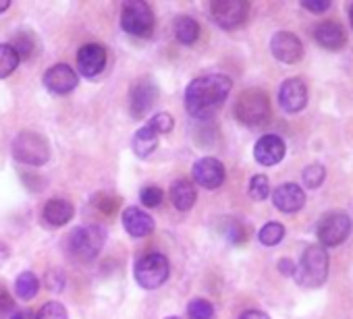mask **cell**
I'll list each match as a JSON object with an SVG mask.
<instances>
[{
	"label": "cell",
	"mask_w": 353,
	"mask_h": 319,
	"mask_svg": "<svg viewBox=\"0 0 353 319\" xmlns=\"http://www.w3.org/2000/svg\"><path fill=\"white\" fill-rule=\"evenodd\" d=\"M158 100V87L150 79H139L131 87V114L133 118H143L154 108Z\"/></svg>",
	"instance_id": "13"
},
{
	"label": "cell",
	"mask_w": 353,
	"mask_h": 319,
	"mask_svg": "<svg viewBox=\"0 0 353 319\" xmlns=\"http://www.w3.org/2000/svg\"><path fill=\"white\" fill-rule=\"evenodd\" d=\"M188 315H190V319H212L214 307L206 298H194L188 305Z\"/></svg>",
	"instance_id": "29"
},
{
	"label": "cell",
	"mask_w": 353,
	"mask_h": 319,
	"mask_svg": "<svg viewBox=\"0 0 353 319\" xmlns=\"http://www.w3.org/2000/svg\"><path fill=\"white\" fill-rule=\"evenodd\" d=\"M148 126L160 137V135H166V133H170L174 129V118L168 112H160V114H156V116H152L148 120Z\"/></svg>",
	"instance_id": "31"
},
{
	"label": "cell",
	"mask_w": 353,
	"mask_h": 319,
	"mask_svg": "<svg viewBox=\"0 0 353 319\" xmlns=\"http://www.w3.org/2000/svg\"><path fill=\"white\" fill-rule=\"evenodd\" d=\"M231 87H233V81L221 73H212V75L194 79L190 83V87L185 89L188 112L196 118L212 116L223 106L227 96L231 94Z\"/></svg>",
	"instance_id": "1"
},
{
	"label": "cell",
	"mask_w": 353,
	"mask_h": 319,
	"mask_svg": "<svg viewBox=\"0 0 353 319\" xmlns=\"http://www.w3.org/2000/svg\"><path fill=\"white\" fill-rule=\"evenodd\" d=\"M36 319H69V315H67V309L59 300H50V302L42 305Z\"/></svg>",
	"instance_id": "32"
},
{
	"label": "cell",
	"mask_w": 353,
	"mask_h": 319,
	"mask_svg": "<svg viewBox=\"0 0 353 319\" xmlns=\"http://www.w3.org/2000/svg\"><path fill=\"white\" fill-rule=\"evenodd\" d=\"M210 11L216 25H221L223 30H235L245 23L250 7L243 0H214Z\"/></svg>",
	"instance_id": "9"
},
{
	"label": "cell",
	"mask_w": 353,
	"mask_h": 319,
	"mask_svg": "<svg viewBox=\"0 0 353 319\" xmlns=\"http://www.w3.org/2000/svg\"><path fill=\"white\" fill-rule=\"evenodd\" d=\"M174 36L181 44H194L200 38V25L194 17H179L174 21Z\"/></svg>",
	"instance_id": "23"
},
{
	"label": "cell",
	"mask_w": 353,
	"mask_h": 319,
	"mask_svg": "<svg viewBox=\"0 0 353 319\" xmlns=\"http://www.w3.org/2000/svg\"><path fill=\"white\" fill-rule=\"evenodd\" d=\"M9 255H11V253H9V247H7L3 241H0V267H3V265L7 263Z\"/></svg>",
	"instance_id": "39"
},
{
	"label": "cell",
	"mask_w": 353,
	"mask_h": 319,
	"mask_svg": "<svg viewBox=\"0 0 353 319\" xmlns=\"http://www.w3.org/2000/svg\"><path fill=\"white\" fill-rule=\"evenodd\" d=\"M168 319H179V317H168Z\"/></svg>",
	"instance_id": "43"
},
{
	"label": "cell",
	"mask_w": 353,
	"mask_h": 319,
	"mask_svg": "<svg viewBox=\"0 0 353 319\" xmlns=\"http://www.w3.org/2000/svg\"><path fill=\"white\" fill-rule=\"evenodd\" d=\"M314 38L326 50H341L347 44V34H345L343 25H339L336 21L318 23L314 30Z\"/></svg>",
	"instance_id": "18"
},
{
	"label": "cell",
	"mask_w": 353,
	"mask_h": 319,
	"mask_svg": "<svg viewBox=\"0 0 353 319\" xmlns=\"http://www.w3.org/2000/svg\"><path fill=\"white\" fill-rule=\"evenodd\" d=\"M19 67V56L9 44H0V79L9 77Z\"/></svg>",
	"instance_id": "27"
},
{
	"label": "cell",
	"mask_w": 353,
	"mask_h": 319,
	"mask_svg": "<svg viewBox=\"0 0 353 319\" xmlns=\"http://www.w3.org/2000/svg\"><path fill=\"white\" fill-rule=\"evenodd\" d=\"M285 141L279 135H264L254 145V157L262 166H276L285 157Z\"/></svg>",
	"instance_id": "14"
},
{
	"label": "cell",
	"mask_w": 353,
	"mask_h": 319,
	"mask_svg": "<svg viewBox=\"0 0 353 319\" xmlns=\"http://www.w3.org/2000/svg\"><path fill=\"white\" fill-rule=\"evenodd\" d=\"M351 232V220L347 214L343 212H330L326 214L318 226H316V234L322 247H336L343 241H347Z\"/></svg>",
	"instance_id": "8"
},
{
	"label": "cell",
	"mask_w": 353,
	"mask_h": 319,
	"mask_svg": "<svg viewBox=\"0 0 353 319\" xmlns=\"http://www.w3.org/2000/svg\"><path fill=\"white\" fill-rule=\"evenodd\" d=\"M131 145H133V151H135L137 157H148V155H152L154 149L158 147V135L145 124V126H141L139 131H135Z\"/></svg>",
	"instance_id": "22"
},
{
	"label": "cell",
	"mask_w": 353,
	"mask_h": 319,
	"mask_svg": "<svg viewBox=\"0 0 353 319\" xmlns=\"http://www.w3.org/2000/svg\"><path fill=\"white\" fill-rule=\"evenodd\" d=\"M75 216V208L67 199H50L44 206V220L50 226H65Z\"/></svg>",
	"instance_id": "21"
},
{
	"label": "cell",
	"mask_w": 353,
	"mask_h": 319,
	"mask_svg": "<svg viewBox=\"0 0 353 319\" xmlns=\"http://www.w3.org/2000/svg\"><path fill=\"white\" fill-rule=\"evenodd\" d=\"M258 239L264 247H274L279 245L283 239H285V226L279 224V222H268L260 228L258 232Z\"/></svg>",
	"instance_id": "26"
},
{
	"label": "cell",
	"mask_w": 353,
	"mask_h": 319,
	"mask_svg": "<svg viewBox=\"0 0 353 319\" xmlns=\"http://www.w3.org/2000/svg\"><path fill=\"white\" fill-rule=\"evenodd\" d=\"M196 187L192 181L188 179H179V181H174L172 187H170V201L172 206L179 210V212H188L194 208L196 204Z\"/></svg>",
	"instance_id": "20"
},
{
	"label": "cell",
	"mask_w": 353,
	"mask_h": 319,
	"mask_svg": "<svg viewBox=\"0 0 353 319\" xmlns=\"http://www.w3.org/2000/svg\"><path fill=\"white\" fill-rule=\"evenodd\" d=\"M133 274H135V282L141 288L154 290V288H160L168 280L170 265H168L166 255H162V253H148V255H143L135 263Z\"/></svg>",
	"instance_id": "7"
},
{
	"label": "cell",
	"mask_w": 353,
	"mask_h": 319,
	"mask_svg": "<svg viewBox=\"0 0 353 319\" xmlns=\"http://www.w3.org/2000/svg\"><path fill=\"white\" fill-rule=\"evenodd\" d=\"M139 199H141V204L145 206V208H158L160 204H162V199H164V193H162V189L160 187H143L141 189V193H139Z\"/></svg>",
	"instance_id": "33"
},
{
	"label": "cell",
	"mask_w": 353,
	"mask_h": 319,
	"mask_svg": "<svg viewBox=\"0 0 353 319\" xmlns=\"http://www.w3.org/2000/svg\"><path fill=\"white\" fill-rule=\"evenodd\" d=\"M239 319H270L264 311H256V309H252V311H245V313H241L239 315Z\"/></svg>",
	"instance_id": "37"
},
{
	"label": "cell",
	"mask_w": 353,
	"mask_h": 319,
	"mask_svg": "<svg viewBox=\"0 0 353 319\" xmlns=\"http://www.w3.org/2000/svg\"><path fill=\"white\" fill-rule=\"evenodd\" d=\"M279 267H281V272H283V274H289V276H295V270H297V265H295V263H291L289 259H281Z\"/></svg>",
	"instance_id": "38"
},
{
	"label": "cell",
	"mask_w": 353,
	"mask_h": 319,
	"mask_svg": "<svg viewBox=\"0 0 353 319\" xmlns=\"http://www.w3.org/2000/svg\"><path fill=\"white\" fill-rule=\"evenodd\" d=\"M121 25L135 38H150L154 32V13L143 0H129L121 11Z\"/></svg>",
	"instance_id": "6"
},
{
	"label": "cell",
	"mask_w": 353,
	"mask_h": 319,
	"mask_svg": "<svg viewBox=\"0 0 353 319\" xmlns=\"http://www.w3.org/2000/svg\"><path fill=\"white\" fill-rule=\"evenodd\" d=\"M279 104L285 112L295 114L301 112L307 104V85L299 77L287 79L279 89Z\"/></svg>",
	"instance_id": "12"
},
{
	"label": "cell",
	"mask_w": 353,
	"mask_h": 319,
	"mask_svg": "<svg viewBox=\"0 0 353 319\" xmlns=\"http://www.w3.org/2000/svg\"><path fill=\"white\" fill-rule=\"evenodd\" d=\"M15 290H17L19 298L30 300V298H34V296L38 294V290H40V280L36 278V274H32V272H23V274H19V276H17Z\"/></svg>",
	"instance_id": "25"
},
{
	"label": "cell",
	"mask_w": 353,
	"mask_h": 319,
	"mask_svg": "<svg viewBox=\"0 0 353 319\" xmlns=\"http://www.w3.org/2000/svg\"><path fill=\"white\" fill-rule=\"evenodd\" d=\"M11 311H13V298L5 288H0V317H5Z\"/></svg>",
	"instance_id": "35"
},
{
	"label": "cell",
	"mask_w": 353,
	"mask_h": 319,
	"mask_svg": "<svg viewBox=\"0 0 353 319\" xmlns=\"http://www.w3.org/2000/svg\"><path fill=\"white\" fill-rule=\"evenodd\" d=\"M123 226L131 236L141 239V236H148L154 230V220H152V216H148L139 208H127L123 212Z\"/></svg>",
	"instance_id": "19"
},
{
	"label": "cell",
	"mask_w": 353,
	"mask_h": 319,
	"mask_svg": "<svg viewBox=\"0 0 353 319\" xmlns=\"http://www.w3.org/2000/svg\"><path fill=\"white\" fill-rule=\"evenodd\" d=\"M235 116L239 122L248 126L264 124L270 118V100L268 94L262 89H245L239 94L235 102Z\"/></svg>",
	"instance_id": "3"
},
{
	"label": "cell",
	"mask_w": 353,
	"mask_h": 319,
	"mask_svg": "<svg viewBox=\"0 0 353 319\" xmlns=\"http://www.w3.org/2000/svg\"><path fill=\"white\" fill-rule=\"evenodd\" d=\"M324 177H326V170L322 164H310V166H305V170L301 175L307 189H318L324 183Z\"/></svg>",
	"instance_id": "30"
},
{
	"label": "cell",
	"mask_w": 353,
	"mask_h": 319,
	"mask_svg": "<svg viewBox=\"0 0 353 319\" xmlns=\"http://www.w3.org/2000/svg\"><path fill=\"white\" fill-rule=\"evenodd\" d=\"M7 319H36L30 311H15V313H11Z\"/></svg>",
	"instance_id": "40"
},
{
	"label": "cell",
	"mask_w": 353,
	"mask_h": 319,
	"mask_svg": "<svg viewBox=\"0 0 353 319\" xmlns=\"http://www.w3.org/2000/svg\"><path fill=\"white\" fill-rule=\"evenodd\" d=\"M11 7V3H9V0H0V13H5L7 9Z\"/></svg>",
	"instance_id": "41"
},
{
	"label": "cell",
	"mask_w": 353,
	"mask_h": 319,
	"mask_svg": "<svg viewBox=\"0 0 353 319\" xmlns=\"http://www.w3.org/2000/svg\"><path fill=\"white\" fill-rule=\"evenodd\" d=\"M192 177L204 189H219L225 183L227 173H225V166H223L221 160H216V157H202V160H198V162L194 164Z\"/></svg>",
	"instance_id": "11"
},
{
	"label": "cell",
	"mask_w": 353,
	"mask_h": 319,
	"mask_svg": "<svg viewBox=\"0 0 353 319\" xmlns=\"http://www.w3.org/2000/svg\"><path fill=\"white\" fill-rule=\"evenodd\" d=\"M227 236H229L233 243H241V241L245 239V230H243V226H241L239 222H231V228H229Z\"/></svg>",
	"instance_id": "36"
},
{
	"label": "cell",
	"mask_w": 353,
	"mask_h": 319,
	"mask_svg": "<svg viewBox=\"0 0 353 319\" xmlns=\"http://www.w3.org/2000/svg\"><path fill=\"white\" fill-rule=\"evenodd\" d=\"M104 241H106V234H104V230L100 226H79L69 234L67 247H69V253L77 261L90 263L102 251Z\"/></svg>",
	"instance_id": "5"
},
{
	"label": "cell",
	"mask_w": 353,
	"mask_h": 319,
	"mask_svg": "<svg viewBox=\"0 0 353 319\" xmlns=\"http://www.w3.org/2000/svg\"><path fill=\"white\" fill-rule=\"evenodd\" d=\"M248 193H250V197L254 201H264L268 197V193H270V181H268V177H264V175L252 177Z\"/></svg>",
	"instance_id": "28"
},
{
	"label": "cell",
	"mask_w": 353,
	"mask_h": 319,
	"mask_svg": "<svg viewBox=\"0 0 353 319\" xmlns=\"http://www.w3.org/2000/svg\"><path fill=\"white\" fill-rule=\"evenodd\" d=\"M301 7L305 9V11H312V13H324L326 9H330V0H318V3H314V0H303L301 3Z\"/></svg>",
	"instance_id": "34"
},
{
	"label": "cell",
	"mask_w": 353,
	"mask_h": 319,
	"mask_svg": "<svg viewBox=\"0 0 353 319\" xmlns=\"http://www.w3.org/2000/svg\"><path fill=\"white\" fill-rule=\"evenodd\" d=\"M13 50H15V54L19 56V60L21 58H30L32 54H36L38 50V42H36V36L32 34V32H17V36L11 40V44H9Z\"/></svg>",
	"instance_id": "24"
},
{
	"label": "cell",
	"mask_w": 353,
	"mask_h": 319,
	"mask_svg": "<svg viewBox=\"0 0 353 319\" xmlns=\"http://www.w3.org/2000/svg\"><path fill=\"white\" fill-rule=\"evenodd\" d=\"M295 276H297L299 284H303V286H310V288L322 286L328 278V253H326V249L320 245H310L301 255V261L295 270Z\"/></svg>",
	"instance_id": "4"
},
{
	"label": "cell",
	"mask_w": 353,
	"mask_h": 319,
	"mask_svg": "<svg viewBox=\"0 0 353 319\" xmlns=\"http://www.w3.org/2000/svg\"><path fill=\"white\" fill-rule=\"evenodd\" d=\"M77 65L83 77H98L106 67V50L100 44H85L77 52Z\"/></svg>",
	"instance_id": "17"
},
{
	"label": "cell",
	"mask_w": 353,
	"mask_h": 319,
	"mask_svg": "<svg viewBox=\"0 0 353 319\" xmlns=\"http://www.w3.org/2000/svg\"><path fill=\"white\" fill-rule=\"evenodd\" d=\"M270 50H272V56L285 65H295L301 60L303 56V44L301 40L291 34V32H279L272 36L270 40Z\"/></svg>",
	"instance_id": "10"
},
{
	"label": "cell",
	"mask_w": 353,
	"mask_h": 319,
	"mask_svg": "<svg viewBox=\"0 0 353 319\" xmlns=\"http://www.w3.org/2000/svg\"><path fill=\"white\" fill-rule=\"evenodd\" d=\"M77 73L69 65H54L44 73V85L52 94H69L77 87Z\"/></svg>",
	"instance_id": "15"
},
{
	"label": "cell",
	"mask_w": 353,
	"mask_h": 319,
	"mask_svg": "<svg viewBox=\"0 0 353 319\" xmlns=\"http://www.w3.org/2000/svg\"><path fill=\"white\" fill-rule=\"evenodd\" d=\"M349 21H351V28H353V5L349 7Z\"/></svg>",
	"instance_id": "42"
},
{
	"label": "cell",
	"mask_w": 353,
	"mask_h": 319,
	"mask_svg": "<svg viewBox=\"0 0 353 319\" xmlns=\"http://www.w3.org/2000/svg\"><path fill=\"white\" fill-rule=\"evenodd\" d=\"M272 204L283 214H295L305 206V193L299 185L285 183V185L276 187V191L272 193Z\"/></svg>",
	"instance_id": "16"
},
{
	"label": "cell",
	"mask_w": 353,
	"mask_h": 319,
	"mask_svg": "<svg viewBox=\"0 0 353 319\" xmlns=\"http://www.w3.org/2000/svg\"><path fill=\"white\" fill-rule=\"evenodd\" d=\"M13 155L17 162L28 166H44L50 160V145L44 135L36 131H23L13 139Z\"/></svg>",
	"instance_id": "2"
}]
</instances>
